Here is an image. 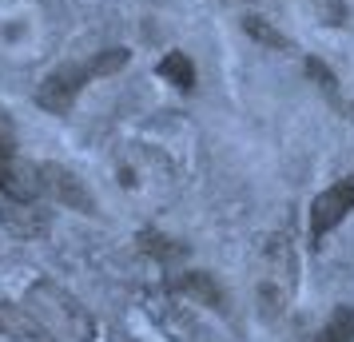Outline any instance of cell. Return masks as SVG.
<instances>
[{
	"instance_id": "cell-6",
	"label": "cell",
	"mask_w": 354,
	"mask_h": 342,
	"mask_svg": "<svg viewBox=\"0 0 354 342\" xmlns=\"http://www.w3.org/2000/svg\"><path fill=\"white\" fill-rule=\"evenodd\" d=\"M0 227L12 231L17 239H40V235L48 231V211H40L36 203L4 199V203H0Z\"/></svg>"
},
{
	"instance_id": "cell-1",
	"label": "cell",
	"mask_w": 354,
	"mask_h": 342,
	"mask_svg": "<svg viewBox=\"0 0 354 342\" xmlns=\"http://www.w3.org/2000/svg\"><path fill=\"white\" fill-rule=\"evenodd\" d=\"M24 307L36 323L48 330L52 339L60 342H92L96 339V323L72 291H64L52 278H36L32 287L24 291Z\"/></svg>"
},
{
	"instance_id": "cell-10",
	"label": "cell",
	"mask_w": 354,
	"mask_h": 342,
	"mask_svg": "<svg viewBox=\"0 0 354 342\" xmlns=\"http://www.w3.org/2000/svg\"><path fill=\"white\" fill-rule=\"evenodd\" d=\"M319 342H354V310L351 307H338L326 326L319 330Z\"/></svg>"
},
{
	"instance_id": "cell-9",
	"label": "cell",
	"mask_w": 354,
	"mask_h": 342,
	"mask_svg": "<svg viewBox=\"0 0 354 342\" xmlns=\"http://www.w3.org/2000/svg\"><path fill=\"white\" fill-rule=\"evenodd\" d=\"M160 76L163 80H171L176 88H192L195 84V68H192V60L183 56V52H167L160 60Z\"/></svg>"
},
{
	"instance_id": "cell-8",
	"label": "cell",
	"mask_w": 354,
	"mask_h": 342,
	"mask_svg": "<svg viewBox=\"0 0 354 342\" xmlns=\"http://www.w3.org/2000/svg\"><path fill=\"white\" fill-rule=\"evenodd\" d=\"M176 291L179 294H192L195 303H203V307H211V310H227V294L215 287V278L211 275H203V271H195V275H183L176 283Z\"/></svg>"
},
{
	"instance_id": "cell-4",
	"label": "cell",
	"mask_w": 354,
	"mask_h": 342,
	"mask_svg": "<svg viewBox=\"0 0 354 342\" xmlns=\"http://www.w3.org/2000/svg\"><path fill=\"white\" fill-rule=\"evenodd\" d=\"M351 211H354V171L315 196V203H310V235H315V243L322 235H330Z\"/></svg>"
},
{
	"instance_id": "cell-5",
	"label": "cell",
	"mask_w": 354,
	"mask_h": 342,
	"mask_svg": "<svg viewBox=\"0 0 354 342\" xmlns=\"http://www.w3.org/2000/svg\"><path fill=\"white\" fill-rule=\"evenodd\" d=\"M40 183H44V191L48 196H56V203H64V207H72V211H96V199L88 196V187H84L68 167H60V163H44L40 167Z\"/></svg>"
},
{
	"instance_id": "cell-7",
	"label": "cell",
	"mask_w": 354,
	"mask_h": 342,
	"mask_svg": "<svg viewBox=\"0 0 354 342\" xmlns=\"http://www.w3.org/2000/svg\"><path fill=\"white\" fill-rule=\"evenodd\" d=\"M0 334H4V339H17V342H36V339H44L48 330L28 314L24 303L17 307V303H4V298H0Z\"/></svg>"
},
{
	"instance_id": "cell-11",
	"label": "cell",
	"mask_w": 354,
	"mask_h": 342,
	"mask_svg": "<svg viewBox=\"0 0 354 342\" xmlns=\"http://www.w3.org/2000/svg\"><path fill=\"white\" fill-rule=\"evenodd\" d=\"M243 28H247V36H255L259 44H271V48H287V36L283 32H274L267 20H259V17H247L243 20Z\"/></svg>"
},
{
	"instance_id": "cell-2",
	"label": "cell",
	"mask_w": 354,
	"mask_h": 342,
	"mask_svg": "<svg viewBox=\"0 0 354 342\" xmlns=\"http://www.w3.org/2000/svg\"><path fill=\"white\" fill-rule=\"evenodd\" d=\"M124 64H128V48H104L92 60H72V64L52 68L44 76V84H40V92H36V104L64 115L76 104V96L84 92V84H92L96 76H115Z\"/></svg>"
},
{
	"instance_id": "cell-3",
	"label": "cell",
	"mask_w": 354,
	"mask_h": 342,
	"mask_svg": "<svg viewBox=\"0 0 354 342\" xmlns=\"http://www.w3.org/2000/svg\"><path fill=\"white\" fill-rule=\"evenodd\" d=\"M40 191H44V183H40V167L20 163L12 140L0 131V196L4 199H20V203H36Z\"/></svg>"
}]
</instances>
